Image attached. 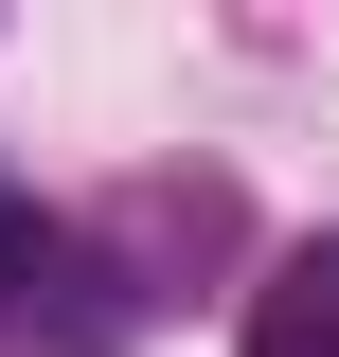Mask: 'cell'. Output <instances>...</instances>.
Wrapping results in <instances>:
<instances>
[{"instance_id":"2","label":"cell","mask_w":339,"mask_h":357,"mask_svg":"<svg viewBox=\"0 0 339 357\" xmlns=\"http://www.w3.org/2000/svg\"><path fill=\"white\" fill-rule=\"evenodd\" d=\"M54 286H89V268H72V232H54L36 197H0V340H36V321H54Z\"/></svg>"},{"instance_id":"1","label":"cell","mask_w":339,"mask_h":357,"mask_svg":"<svg viewBox=\"0 0 339 357\" xmlns=\"http://www.w3.org/2000/svg\"><path fill=\"white\" fill-rule=\"evenodd\" d=\"M232 357H339V232L268 250V286H250V340H232Z\"/></svg>"}]
</instances>
